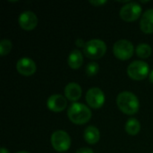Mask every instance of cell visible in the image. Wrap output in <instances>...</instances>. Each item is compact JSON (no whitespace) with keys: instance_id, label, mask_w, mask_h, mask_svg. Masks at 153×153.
Here are the masks:
<instances>
[{"instance_id":"obj_16","label":"cell","mask_w":153,"mask_h":153,"mask_svg":"<svg viewBox=\"0 0 153 153\" xmlns=\"http://www.w3.org/2000/svg\"><path fill=\"white\" fill-rule=\"evenodd\" d=\"M141 130V124L136 118H130L126 124V131L130 135H136Z\"/></svg>"},{"instance_id":"obj_9","label":"cell","mask_w":153,"mask_h":153,"mask_svg":"<svg viewBox=\"0 0 153 153\" xmlns=\"http://www.w3.org/2000/svg\"><path fill=\"white\" fill-rule=\"evenodd\" d=\"M18 22L24 30H32L38 25V17L31 11H24L20 14Z\"/></svg>"},{"instance_id":"obj_11","label":"cell","mask_w":153,"mask_h":153,"mask_svg":"<svg viewBox=\"0 0 153 153\" xmlns=\"http://www.w3.org/2000/svg\"><path fill=\"white\" fill-rule=\"evenodd\" d=\"M47 106L51 111L61 112L67 107V100L66 98L61 94H53L48 99Z\"/></svg>"},{"instance_id":"obj_10","label":"cell","mask_w":153,"mask_h":153,"mask_svg":"<svg viewBox=\"0 0 153 153\" xmlns=\"http://www.w3.org/2000/svg\"><path fill=\"white\" fill-rule=\"evenodd\" d=\"M16 69L19 74L24 76H30L35 74L37 70V65L35 62L30 57L24 56L20 58L16 63Z\"/></svg>"},{"instance_id":"obj_2","label":"cell","mask_w":153,"mask_h":153,"mask_svg":"<svg viewBox=\"0 0 153 153\" xmlns=\"http://www.w3.org/2000/svg\"><path fill=\"white\" fill-rule=\"evenodd\" d=\"M67 116L70 121L75 125H84L91 118V110L82 103H73L68 110Z\"/></svg>"},{"instance_id":"obj_17","label":"cell","mask_w":153,"mask_h":153,"mask_svg":"<svg viewBox=\"0 0 153 153\" xmlns=\"http://www.w3.org/2000/svg\"><path fill=\"white\" fill-rule=\"evenodd\" d=\"M152 48L147 43H140L136 47V54L139 57L143 59L148 58L152 55Z\"/></svg>"},{"instance_id":"obj_6","label":"cell","mask_w":153,"mask_h":153,"mask_svg":"<svg viewBox=\"0 0 153 153\" xmlns=\"http://www.w3.org/2000/svg\"><path fill=\"white\" fill-rule=\"evenodd\" d=\"M50 142L53 148L59 152L68 151L71 146V138L69 134L63 130L55 131L51 135Z\"/></svg>"},{"instance_id":"obj_13","label":"cell","mask_w":153,"mask_h":153,"mask_svg":"<svg viewBox=\"0 0 153 153\" xmlns=\"http://www.w3.org/2000/svg\"><path fill=\"white\" fill-rule=\"evenodd\" d=\"M141 30L144 33L153 32V9H148L143 13L140 22Z\"/></svg>"},{"instance_id":"obj_1","label":"cell","mask_w":153,"mask_h":153,"mask_svg":"<svg viewBox=\"0 0 153 153\" xmlns=\"http://www.w3.org/2000/svg\"><path fill=\"white\" fill-rule=\"evenodd\" d=\"M117 104L118 108L126 115H134L138 112L140 103L135 94L131 91H122L117 95Z\"/></svg>"},{"instance_id":"obj_14","label":"cell","mask_w":153,"mask_h":153,"mask_svg":"<svg viewBox=\"0 0 153 153\" xmlns=\"http://www.w3.org/2000/svg\"><path fill=\"white\" fill-rule=\"evenodd\" d=\"M83 137L84 140L89 143V144H96L100 138V134L99 129L96 126H90L88 127H86V129L84 130V134H83Z\"/></svg>"},{"instance_id":"obj_23","label":"cell","mask_w":153,"mask_h":153,"mask_svg":"<svg viewBox=\"0 0 153 153\" xmlns=\"http://www.w3.org/2000/svg\"><path fill=\"white\" fill-rule=\"evenodd\" d=\"M0 153H10V152H9V151H8L7 149H5L4 147H2V148H1V150H0Z\"/></svg>"},{"instance_id":"obj_7","label":"cell","mask_w":153,"mask_h":153,"mask_svg":"<svg viewBox=\"0 0 153 153\" xmlns=\"http://www.w3.org/2000/svg\"><path fill=\"white\" fill-rule=\"evenodd\" d=\"M142 13V6L136 2H129L122 6L119 15L125 22H134L137 20Z\"/></svg>"},{"instance_id":"obj_8","label":"cell","mask_w":153,"mask_h":153,"mask_svg":"<svg viewBox=\"0 0 153 153\" xmlns=\"http://www.w3.org/2000/svg\"><path fill=\"white\" fill-rule=\"evenodd\" d=\"M86 101L88 105L95 109L100 108L104 102H105V95L104 92L98 87H93L91 88L85 96Z\"/></svg>"},{"instance_id":"obj_4","label":"cell","mask_w":153,"mask_h":153,"mask_svg":"<svg viewBox=\"0 0 153 153\" xmlns=\"http://www.w3.org/2000/svg\"><path fill=\"white\" fill-rule=\"evenodd\" d=\"M149 65L143 60H135L127 67L128 76L134 81H142L149 74Z\"/></svg>"},{"instance_id":"obj_20","label":"cell","mask_w":153,"mask_h":153,"mask_svg":"<svg viewBox=\"0 0 153 153\" xmlns=\"http://www.w3.org/2000/svg\"><path fill=\"white\" fill-rule=\"evenodd\" d=\"M107 3V1L106 0H97V1H90V4H91L92 5H94V6H99V5H102V4H106Z\"/></svg>"},{"instance_id":"obj_5","label":"cell","mask_w":153,"mask_h":153,"mask_svg":"<svg viewBox=\"0 0 153 153\" xmlns=\"http://www.w3.org/2000/svg\"><path fill=\"white\" fill-rule=\"evenodd\" d=\"M134 52V45L127 39H119L113 46V53L119 60L130 59Z\"/></svg>"},{"instance_id":"obj_21","label":"cell","mask_w":153,"mask_h":153,"mask_svg":"<svg viewBox=\"0 0 153 153\" xmlns=\"http://www.w3.org/2000/svg\"><path fill=\"white\" fill-rule=\"evenodd\" d=\"M75 153H93V151L91 148L83 147V148H81V149L77 150V152Z\"/></svg>"},{"instance_id":"obj_26","label":"cell","mask_w":153,"mask_h":153,"mask_svg":"<svg viewBox=\"0 0 153 153\" xmlns=\"http://www.w3.org/2000/svg\"><path fill=\"white\" fill-rule=\"evenodd\" d=\"M152 153H153V152H152Z\"/></svg>"},{"instance_id":"obj_24","label":"cell","mask_w":153,"mask_h":153,"mask_svg":"<svg viewBox=\"0 0 153 153\" xmlns=\"http://www.w3.org/2000/svg\"><path fill=\"white\" fill-rule=\"evenodd\" d=\"M149 79H150V82L153 83V70L152 71H151V73H150V74H149Z\"/></svg>"},{"instance_id":"obj_25","label":"cell","mask_w":153,"mask_h":153,"mask_svg":"<svg viewBox=\"0 0 153 153\" xmlns=\"http://www.w3.org/2000/svg\"><path fill=\"white\" fill-rule=\"evenodd\" d=\"M16 153H30V152H26V151H22V152H16Z\"/></svg>"},{"instance_id":"obj_3","label":"cell","mask_w":153,"mask_h":153,"mask_svg":"<svg viewBox=\"0 0 153 153\" xmlns=\"http://www.w3.org/2000/svg\"><path fill=\"white\" fill-rule=\"evenodd\" d=\"M107 51L106 43L98 39H91L86 42L83 48L84 55L90 59H100L101 58Z\"/></svg>"},{"instance_id":"obj_19","label":"cell","mask_w":153,"mask_h":153,"mask_svg":"<svg viewBox=\"0 0 153 153\" xmlns=\"http://www.w3.org/2000/svg\"><path fill=\"white\" fill-rule=\"evenodd\" d=\"M100 70V65L98 63L96 62H91L87 65L86 68H85V71H86V74L89 75V76H93L95 74H98Z\"/></svg>"},{"instance_id":"obj_12","label":"cell","mask_w":153,"mask_h":153,"mask_svg":"<svg viewBox=\"0 0 153 153\" xmlns=\"http://www.w3.org/2000/svg\"><path fill=\"white\" fill-rule=\"evenodd\" d=\"M65 96L71 101H76L82 97V88L76 82H69L65 87Z\"/></svg>"},{"instance_id":"obj_22","label":"cell","mask_w":153,"mask_h":153,"mask_svg":"<svg viewBox=\"0 0 153 153\" xmlns=\"http://www.w3.org/2000/svg\"><path fill=\"white\" fill-rule=\"evenodd\" d=\"M76 46L77 47H79V48H81V47H82V48H84V46H85V44H86V42H84V40L83 39H78L77 40H76Z\"/></svg>"},{"instance_id":"obj_18","label":"cell","mask_w":153,"mask_h":153,"mask_svg":"<svg viewBox=\"0 0 153 153\" xmlns=\"http://www.w3.org/2000/svg\"><path fill=\"white\" fill-rule=\"evenodd\" d=\"M13 44L11 42V40L7 39H4L0 41V55L1 56H5L7 55L11 49H12Z\"/></svg>"},{"instance_id":"obj_15","label":"cell","mask_w":153,"mask_h":153,"mask_svg":"<svg viewBox=\"0 0 153 153\" xmlns=\"http://www.w3.org/2000/svg\"><path fill=\"white\" fill-rule=\"evenodd\" d=\"M67 62L72 69H78L81 67L83 63V56L82 52L78 49L72 50V52L69 54Z\"/></svg>"}]
</instances>
